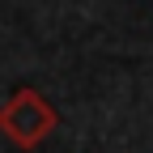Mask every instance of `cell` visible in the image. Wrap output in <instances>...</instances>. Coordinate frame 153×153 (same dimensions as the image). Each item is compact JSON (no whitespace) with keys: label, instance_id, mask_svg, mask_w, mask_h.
<instances>
[{"label":"cell","instance_id":"1","mask_svg":"<svg viewBox=\"0 0 153 153\" xmlns=\"http://www.w3.org/2000/svg\"><path fill=\"white\" fill-rule=\"evenodd\" d=\"M55 123H60L55 106L34 85H17L4 98V106H0V132H4V140L17 145V149H38L55 132Z\"/></svg>","mask_w":153,"mask_h":153}]
</instances>
